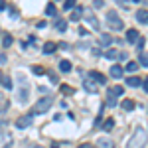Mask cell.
Here are the masks:
<instances>
[{
	"mask_svg": "<svg viewBox=\"0 0 148 148\" xmlns=\"http://www.w3.org/2000/svg\"><path fill=\"white\" fill-rule=\"evenodd\" d=\"M97 144H99V148H114V142L109 140V138H99Z\"/></svg>",
	"mask_w": 148,
	"mask_h": 148,
	"instance_id": "10",
	"label": "cell"
},
{
	"mask_svg": "<svg viewBox=\"0 0 148 148\" xmlns=\"http://www.w3.org/2000/svg\"><path fill=\"white\" fill-rule=\"evenodd\" d=\"M107 24H109V26H111L113 30H123V28H125L123 20L119 18V14H116L114 10H111L109 14H107Z\"/></svg>",
	"mask_w": 148,
	"mask_h": 148,
	"instance_id": "3",
	"label": "cell"
},
{
	"mask_svg": "<svg viewBox=\"0 0 148 148\" xmlns=\"http://www.w3.org/2000/svg\"><path fill=\"white\" fill-rule=\"evenodd\" d=\"M113 126H114V121H113V119H107V121H105V125H103V130H105V132H111V130H113Z\"/></svg>",
	"mask_w": 148,
	"mask_h": 148,
	"instance_id": "19",
	"label": "cell"
},
{
	"mask_svg": "<svg viewBox=\"0 0 148 148\" xmlns=\"http://www.w3.org/2000/svg\"><path fill=\"white\" fill-rule=\"evenodd\" d=\"M63 8H65V10H73V8H75V2H73V0H65Z\"/></svg>",
	"mask_w": 148,
	"mask_h": 148,
	"instance_id": "27",
	"label": "cell"
},
{
	"mask_svg": "<svg viewBox=\"0 0 148 148\" xmlns=\"http://www.w3.org/2000/svg\"><path fill=\"white\" fill-rule=\"evenodd\" d=\"M85 89H87L89 93H97V85H95L91 79H87V81H85Z\"/></svg>",
	"mask_w": 148,
	"mask_h": 148,
	"instance_id": "20",
	"label": "cell"
},
{
	"mask_svg": "<svg viewBox=\"0 0 148 148\" xmlns=\"http://www.w3.org/2000/svg\"><path fill=\"white\" fill-rule=\"evenodd\" d=\"M12 142H14L12 134H10V132H6V130H2V132H0V148H10Z\"/></svg>",
	"mask_w": 148,
	"mask_h": 148,
	"instance_id": "4",
	"label": "cell"
},
{
	"mask_svg": "<svg viewBox=\"0 0 148 148\" xmlns=\"http://www.w3.org/2000/svg\"><path fill=\"white\" fill-rule=\"evenodd\" d=\"M32 125V114H24V116H20L18 121H16V126L18 128H26V126Z\"/></svg>",
	"mask_w": 148,
	"mask_h": 148,
	"instance_id": "5",
	"label": "cell"
},
{
	"mask_svg": "<svg viewBox=\"0 0 148 148\" xmlns=\"http://www.w3.org/2000/svg\"><path fill=\"white\" fill-rule=\"evenodd\" d=\"M121 107H123L125 111H132V109H134V101H132V99H125V101L121 103Z\"/></svg>",
	"mask_w": 148,
	"mask_h": 148,
	"instance_id": "15",
	"label": "cell"
},
{
	"mask_svg": "<svg viewBox=\"0 0 148 148\" xmlns=\"http://www.w3.org/2000/svg\"><path fill=\"white\" fill-rule=\"evenodd\" d=\"M2 85H4L6 89H12V79H2Z\"/></svg>",
	"mask_w": 148,
	"mask_h": 148,
	"instance_id": "30",
	"label": "cell"
},
{
	"mask_svg": "<svg viewBox=\"0 0 148 148\" xmlns=\"http://www.w3.org/2000/svg\"><path fill=\"white\" fill-rule=\"evenodd\" d=\"M126 40H128L130 44H134V42L138 40V32L136 30H128V32H126Z\"/></svg>",
	"mask_w": 148,
	"mask_h": 148,
	"instance_id": "13",
	"label": "cell"
},
{
	"mask_svg": "<svg viewBox=\"0 0 148 148\" xmlns=\"http://www.w3.org/2000/svg\"><path fill=\"white\" fill-rule=\"evenodd\" d=\"M56 28L59 30V32H65V28H67V22H65V20H57Z\"/></svg>",
	"mask_w": 148,
	"mask_h": 148,
	"instance_id": "23",
	"label": "cell"
},
{
	"mask_svg": "<svg viewBox=\"0 0 148 148\" xmlns=\"http://www.w3.org/2000/svg\"><path fill=\"white\" fill-rule=\"evenodd\" d=\"M111 42H113V38H111L109 34H103L101 36V44H103V46H109Z\"/></svg>",
	"mask_w": 148,
	"mask_h": 148,
	"instance_id": "24",
	"label": "cell"
},
{
	"mask_svg": "<svg viewBox=\"0 0 148 148\" xmlns=\"http://www.w3.org/2000/svg\"><path fill=\"white\" fill-rule=\"evenodd\" d=\"M12 42H14V38L8 34V36H4V40H2V46H4V47H10V46H12Z\"/></svg>",
	"mask_w": 148,
	"mask_h": 148,
	"instance_id": "22",
	"label": "cell"
},
{
	"mask_svg": "<svg viewBox=\"0 0 148 148\" xmlns=\"http://www.w3.org/2000/svg\"><path fill=\"white\" fill-rule=\"evenodd\" d=\"M0 63H2V65H4V63H6V56H4V53H2V51H0Z\"/></svg>",
	"mask_w": 148,
	"mask_h": 148,
	"instance_id": "33",
	"label": "cell"
},
{
	"mask_svg": "<svg viewBox=\"0 0 148 148\" xmlns=\"http://www.w3.org/2000/svg\"><path fill=\"white\" fill-rule=\"evenodd\" d=\"M89 79H95L97 81V83H105V81H107V77H105V75H103V73H99V71H89Z\"/></svg>",
	"mask_w": 148,
	"mask_h": 148,
	"instance_id": "7",
	"label": "cell"
},
{
	"mask_svg": "<svg viewBox=\"0 0 148 148\" xmlns=\"http://www.w3.org/2000/svg\"><path fill=\"white\" fill-rule=\"evenodd\" d=\"M2 79H4V77H2V71H0V83H2Z\"/></svg>",
	"mask_w": 148,
	"mask_h": 148,
	"instance_id": "36",
	"label": "cell"
},
{
	"mask_svg": "<svg viewBox=\"0 0 148 148\" xmlns=\"http://www.w3.org/2000/svg\"><path fill=\"white\" fill-rule=\"evenodd\" d=\"M142 87H144V91H148V77L144 79V83H142Z\"/></svg>",
	"mask_w": 148,
	"mask_h": 148,
	"instance_id": "34",
	"label": "cell"
},
{
	"mask_svg": "<svg viewBox=\"0 0 148 148\" xmlns=\"http://www.w3.org/2000/svg\"><path fill=\"white\" fill-rule=\"evenodd\" d=\"M59 69H61L63 73H69V71H71V63H69L67 59H63V61H59Z\"/></svg>",
	"mask_w": 148,
	"mask_h": 148,
	"instance_id": "17",
	"label": "cell"
},
{
	"mask_svg": "<svg viewBox=\"0 0 148 148\" xmlns=\"http://www.w3.org/2000/svg\"><path fill=\"white\" fill-rule=\"evenodd\" d=\"M138 61L142 67H148V51H138Z\"/></svg>",
	"mask_w": 148,
	"mask_h": 148,
	"instance_id": "12",
	"label": "cell"
},
{
	"mask_svg": "<svg viewBox=\"0 0 148 148\" xmlns=\"http://www.w3.org/2000/svg\"><path fill=\"white\" fill-rule=\"evenodd\" d=\"M107 97H109V99H107V105H109V107H114V105H116V95H114L113 87L109 89V93H107Z\"/></svg>",
	"mask_w": 148,
	"mask_h": 148,
	"instance_id": "11",
	"label": "cell"
},
{
	"mask_svg": "<svg viewBox=\"0 0 148 148\" xmlns=\"http://www.w3.org/2000/svg\"><path fill=\"white\" fill-rule=\"evenodd\" d=\"M51 105H53V97H49V95H46V97H42V99H40V101L36 103V107L34 109H32V116H34V114H40V113H46L47 109H49V107H51Z\"/></svg>",
	"mask_w": 148,
	"mask_h": 148,
	"instance_id": "2",
	"label": "cell"
},
{
	"mask_svg": "<svg viewBox=\"0 0 148 148\" xmlns=\"http://www.w3.org/2000/svg\"><path fill=\"white\" fill-rule=\"evenodd\" d=\"M146 142H148L146 128L138 126L136 130H134V134H132V138H130V142H128V146H126V148H146Z\"/></svg>",
	"mask_w": 148,
	"mask_h": 148,
	"instance_id": "1",
	"label": "cell"
},
{
	"mask_svg": "<svg viewBox=\"0 0 148 148\" xmlns=\"http://www.w3.org/2000/svg\"><path fill=\"white\" fill-rule=\"evenodd\" d=\"M81 12H83V8H81V6H75V8L71 10V16H69V20H73V22L81 20Z\"/></svg>",
	"mask_w": 148,
	"mask_h": 148,
	"instance_id": "9",
	"label": "cell"
},
{
	"mask_svg": "<svg viewBox=\"0 0 148 148\" xmlns=\"http://www.w3.org/2000/svg\"><path fill=\"white\" fill-rule=\"evenodd\" d=\"M79 148H95V146L89 144V142H83V144H79Z\"/></svg>",
	"mask_w": 148,
	"mask_h": 148,
	"instance_id": "32",
	"label": "cell"
},
{
	"mask_svg": "<svg viewBox=\"0 0 148 148\" xmlns=\"http://www.w3.org/2000/svg\"><path fill=\"white\" fill-rule=\"evenodd\" d=\"M4 8H6V4H4V2H0V10H4Z\"/></svg>",
	"mask_w": 148,
	"mask_h": 148,
	"instance_id": "35",
	"label": "cell"
},
{
	"mask_svg": "<svg viewBox=\"0 0 148 148\" xmlns=\"http://www.w3.org/2000/svg\"><path fill=\"white\" fill-rule=\"evenodd\" d=\"M85 20H87V24L91 26L93 30H99V28H101V26H99V20L95 18V14H93V12H87V16H85Z\"/></svg>",
	"mask_w": 148,
	"mask_h": 148,
	"instance_id": "6",
	"label": "cell"
},
{
	"mask_svg": "<svg viewBox=\"0 0 148 148\" xmlns=\"http://www.w3.org/2000/svg\"><path fill=\"white\" fill-rule=\"evenodd\" d=\"M136 20L140 24H148V10H136Z\"/></svg>",
	"mask_w": 148,
	"mask_h": 148,
	"instance_id": "8",
	"label": "cell"
},
{
	"mask_svg": "<svg viewBox=\"0 0 148 148\" xmlns=\"http://www.w3.org/2000/svg\"><path fill=\"white\" fill-rule=\"evenodd\" d=\"M111 75L119 79V77L123 75V67H121V65H113V67H111Z\"/></svg>",
	"mask_w": 148,
	"mask_h": 148,
	"instance_id": "18",
	"label": "cell"
},
{
	"mask_svg": "<svg viewBox=\"0 0 148 148\" xmlns=\"http://www.w3.org/2000/svg\"><path fill=\"white\" fill-rule=\"evenodd\" d=\"M113 91H114V95H116V97H123V93H125V89H123L121 85H116V87H113Z\"/></svg>",
	"mask_w": 148,
	"mask_h": 148,
	"instance_id": "28",
	"label": "cell"
},
{
	"mask_svg": "<svg viewBox=\"0 0 148 148\" xmlns=\"http://www.w3.org/2000/svg\"><path fill=\"white\" fill-rule=\"evenodd\" d=\"M61 93L69 95V93H73V89H71V87H67V85H61Z\"/></svg>",
	"mask_w": 148,
	"mask_h": 148,
	"instance_id": "31",
	"label": "cell"
},
{
	"mask_svg": "<svg viewBox=\"0 0 148 148\" xmlns=\"http://www.w3.org/2000/svg\"><path fill=\"white\" fill-rule=\"evenodd\" d=\"M138 69V63L136 61H130V63H126V71H136Z\"/></svg>",
	"mask_w": 148,
	"mask_h": 148,
	"instance_id": "25",
	"label": "cell"
},
{
	"mask_svg": "<svg viewBox=\"0 0 148 148\" xmlns=\"http://www.w3.org/2000/svg\"><path fill=\"white\" fill-rule=\"evenodd\" d=\"M36 148H42V146H36Z\"/></svg>",
	"mask_w": 148,
	"mask_h": 148,
	"instance_id": "38",
	"label": "cell"
},
{
	"mask_svg": "<svg viewBox=\"0 0 148 148\" xmlns=\"http://www.w3.org/2000/svg\"><path fill=\"white\" fill-rule=\"evenodd\" d=\"M32 71H34L36 75H44V73H46V69L40 67V65H34V67H32Z\"/></svg>",
	"mask_w": 148,
	"mask_h": 148,
	"instance_id": "26",
	"label": "cell"
},
{
	"mask_svg": "<svg viewBox=\"0 0 148 148\" xmlns=\"http://www.w3.org/2000/svg\"><path fill=\"white\" fill-rule=\"evenodd\" d=\"M46 14H47V16H53V14H56V6H53V4H47Z\"/></svg>",
	"mask_w": 148,
	"mask_h": 148,
	"instance_id": "29",
	"label": "cell"
},
{
	"mask_svg": "<svg viewBox=\"0 0 148 148\" xmlns=\"http://www.w3.org/2000/svg\"><path fill=\"white\" fill-rule=\"evenodd\" d=\"M56 49H57V46L53 44V42H47L46 46H44V51H46V53H53Z\"/></svg>",
	"mask_w": 148,
	"mask_h": 148,
	"instance_id": "21",
	"label": "cell"
},
{
	"mask_svg": "<svg viewBox=\"0 0 148 148\" xmlns=\"http://www.w3.org/2000/svg\"><path fill=\"white\" fill-rule=\"evenodd\" d=\"M119 56H121L119 49H107V51H105V57H107V59H116Z\"/></svg>",
	"mask_w": 148,
	"mask_h": 148,
	"instance_id": "14",
	"label": "cell"
},
{
	"mask_svg": "<svg viewBox=\"0 0 148 148\" xmlns=\"http://www.w3.org/2000/svg\"><path fill=\"white\" fill-rule=\"evenodd\" d=\"M140 83H142L140 77H128V79H126V85H128V87H138Z\"/></svg>",
	"mask_w": 148,
	"mask_h": 148,
	"instance_id": "16",
	"label": "cell"
},
{
	"mask_svg": "<svg viewBox=\"0 0 148 148\" xmlns=\"http://www.w3.org/2000/svg\"><path fill=\"white\" fill-rule=\"evenodd\" d=\"M0 126H4V123H2V121H0Z\"/></svg>",
	"mask_w": 148,
	"mask_h": 148,
	"instance_id": "37",
	"label": "cell"
}]
</instances>
